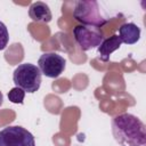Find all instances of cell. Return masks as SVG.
Here are the masks:
<instances>
[{"instance_id": "cell-5", "label": "cell", "mask_w": 146, "mask_h": 146, "mask_svg": "<svg viewBox=\"0 0 146 146\" xmlns=\"http://www.w3.org/2000/svg\"><path fill=\"white\" fill-rule=\"evenodd\" d=\"M73 35L83 51H88L98 47L104 40L103 31L100 30V27L96 26L78 25L73 29Z\"/></svg>"}, {"instance_id": "cell-11", "label": "cell", "mask_w": 146, "mask_h": 146, "mask_svg": "<svg viewBox=\"0 0 146 146\" xmlns=\"http://www.w3.org/2000/svg\"><path fill=\"white\" fill-rule=\"evenodd\" d=\"M9 42V33L7 26L0 21V50H3Z\"/></svg>"}, {"instance_id": "cell-2", "label": "cell", "mask_w": 146, "mask_h": 146, "mask_svg": "<svg viewBox=\"0 0 146 146\" xmlns=\"http://www.w3.org/2000/svg\"><path fill=\"white\" fill-rule=\"evenodd\" d=\"M41 76L42 74L36 65L23 63L15 68L13 73V81L16 87L23 89L25 92L34 94L41 86Z\"/></svg>"}, {"instance_id": "cell-9", "label": "cell", "mask_w": 146, "mask_h": 146, "mask_svg": "<svg viewBox=\"0 0 146 146\" xmlns=\"http://www.w3.org/2000/svg\"><path fill=\"white\" fill-rule=\"evenodd\" d=\"M121 44H122V41L120 40L119 35H116V34H114L107 39H104L102 41V43L98 46V54H99L100 59L103 62H107L110 59V56L112 55V52L120 49Z\"/></svg>"}, {"instance_id": "cell-8", "label": "cell", "mask_w": 146, "mask_h": 146, "mask_svg": "<svg viewBox=\"0 0 146 146\" xmlns=\"http://www.w3.org/2000/svg\"><path fill=\"white\" fill-rule=\"evenodd\" d=\"M119 38L122 43L135 44L140 39V29L135 23H124L119 29Z\"/></svg>"}, {"instance_id": "cell-4", "label": "cell", "mask_w": 146, "mask_h": 146, "mask_svg": "<svg viewBox=\"0 0 146 146\" xmlns=\"http://www.w3.org/2000/svg\"><path fill=\"white\" fill-rule=\"evenodd\" d=\"M0 146H35V139L27 129L8 125L0 130Z\"/></svg>"}, {"instance_id": "cell-6", "label": "cell", "mask_w": 146, "mask_h": 146, "mask_svg": "<svg viewBox=\"0 0 146 146\" xmlns=\"http://www.w3.org/2000/svg\"><path fill=\"white\" fill-rule=\"evenodd\" d=\"M38 67L47 78H58L66 67V60L63 56L56 52H44L38 59Z\"/></svg>"}, {"instance_id": "cell-1", "label": "cell", "mask_w": 146, "mask_h": 146, "mask_svg": "<svg viewBox=\"0 0 146 146\" xmlns=\"http://www.w3.org/2000/svg\"><path fill=\"white\" fill-rule=\"evenodd\" d=\"M112 133L121 146H144L146 144L144 122L130 113H122L113 117Z\"/></svg>"}, {"instance_id": "cell-3", "label": "cell", "mask_w": 146, "mask_h": 146, "mask_svg": "<svg viewBox=\"0 0 146 146\" xmlns=\"http://www.w3.org/2000/svg\"><path fill=\"white\" fill-rule=\"evenodd\" d=\"M73 17L81 25L102 27L107 19L102 15L97 1H76L73 10Z\"/></svg>"}, {"instance_id": "cell-7", "label": "cell", "mask_w": 146, "mask_h": 146, "mask_svg": "<svg viewBox=\"0 0 146 146\" xmlns=\"http://www.w3.org/2000/svg\"><path fill=\"white\" fill-rule=\"evenodd\" d=\"M29 16L33 22L49 23L52 19V14L49 6L42 1L33 2L29 8Z\"/></svg>"}, {"instance_id": "cell-12", "label": "cell", "mask_w": 146, "mask_h": 146, "mask_svg": "<svg viewBox=\"0 0 146 146\" xmlns=\"http://www.w3.org/2000/svg\"><path fill=\"white\" fill-rule=\"evenodd\" d=\"M2 103H3V95H2V92L0 91V106L2 105Z\"/></svg>"}, {"instance_id": "cell-10", "label": "cell", "mask_w": 146, "mask_h": 146, "mask_svg": "<svg viewBox=\"0 0 146 146\" xmlns=\"http://www.w3.org/2000/svg\"><path fill=\"white\" fill-rule=\"evenodd\" d=\"M25 97V91L18 87H15L8 91V99L14 104H23Z\"/></svg>"}]
</instances>
